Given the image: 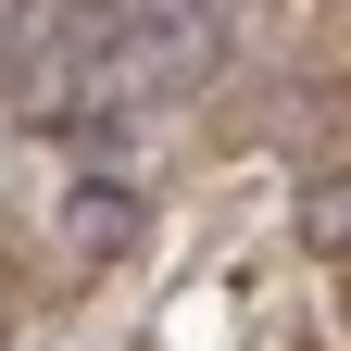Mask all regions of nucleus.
<instances>
[{"label": "nucleus", "instance_id": "obj_1", "mask_svg": "<svg viewBox=\"0 0 351 351\" xmlns=\"http://www.w3.org/2000/svg\"><path fill=\"white\" fill-rule=\"evenodd\" d=\"M213 51H226V0H113V75L138 88V101L201 88Z\"/></svg>", "mask_w": 351, "mask_h": 351}, {"label": "nucleus", "instance_id": "obj_2", "mask_svg": "<svg viewBox=\"0 0 351 351\" xmlns=\"http://www.w3.org/2000/svg\"><path fill=\"white\" fill-rule=\"evenodd\" d=\"M63 226H75V251H88V263H113V251H138V201L101 176V189H75V201H63Z\"/></svg>", "mask_w": 351, "mask_h": 351}]
</instances>
